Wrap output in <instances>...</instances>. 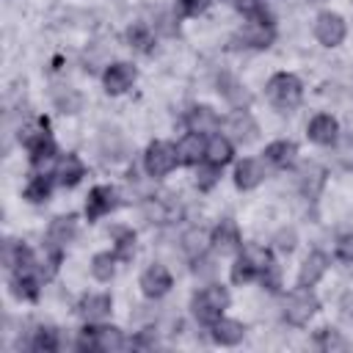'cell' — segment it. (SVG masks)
Segmentation results:
<instances>
[{"mask_svg":"<svg viewBox=\"0 0 353 353\" xmlns=\"http://www.w3.org/2000/svg\"><path fill=\"white\" fill-rule=\"evenodd\" d=\"M116 188H110V185H97V188H91V193H88V199H85V215H88V221H99L102 215H108L110 210H116Z\"/></svg>","mask_w":353,"mask_h":353,"instance_id":"ba28073f","label":"cell"},{"mask_svg":"<svg viewBox=\"0 0 353 353\" xmlns=\"http://www.w3.org/2000/svg\"><path fill=\"white\" fill-rule=\"evenodd\" d=\"M77 234V218L74 215H58L47 229V245L50 251H61L66 243H72Z\"/></svg>","mask_w":353,"mask_h":353,"instance_id":"7c38bea8","label":"cell"},{"mask_svg":"<svg viewBox=\"0 0 353 353\" xmlns=\"http://www.w3.org/2000/svg\"><path fill=\"white\" fill-rule=\"evenodd\" d=\"M193 262H196V265H193V273H196V276H204V279H210V276L215 273V265H212V259H207L204 254H201V256H196Z\"/></svg>","mask_w":353,"mask_h":353,"instance_id":"f6af8a7d","label":"cell"},{"mask_svg":"<svg viewBox=\"0 0 353 353\" xmlns=\"http://www.w3.org/2000/svg\"><path fill=\"white\" fill-rule=\"evenodd\" d=\"M298 179H301V188L306 196H317L325 185V168L317 163H303L298 171Z\"/></svg>","mask_w":353,"mask_h":353,"instance_id":"484cf974","label":"cell"},{"mask_svg":"<svg viewBox=\"0 0 353 353\" xmlns=\"http://www.w3.org/2000/svg\"><path fill=\"white\" fill-rule=\"evenodd\" d=\"M116 254H110V251H102V254H94V259H91V273H94V279H99V281H110L113 279V273H116Z\"/></svg>","mask_w":353,"mask_h":353,"instance_id":"1f68e13d","label":"cell"},{"mask_svg":"<svg viewBox=\"0 0 353 353\" xmlns=\"http://www.w3.org/2000/svg\"><path fill=\"white\" fill-rule=\"evenodd\" d=\"M262 179H265V165H262L256 157H243V160L234 165V185H237L240 190H251V188H256Z\"/></svg>","mask_w":353,"mask_h":353,"instance_id":"9a60e30c","label":"cell"},{"mask_svg":"<svg viewBox=\"0 0 353 353\" xmlns=\"http://www.w3.org/2000/svg\"><path fill=\"white\" fill-rule=\"evenodd\" d=\"M223 130H226V138L234 141V143H240V146L256 141V135H259V124L254 121V116L248 110L229 113L226 121H223Z\"/></svg>","mask_w":353,"mask_h":353,"instance_id":"8992f818","label":"cell"},{"mask_svg":"<svg viewBox=\"0 0 353 353\" xmlns=\"http://www.w3.org/2000/svg\"><path fill=\"white\" fill-rule=\"evenodd\" d=\"M185 124H188V130H190V132L210 135V132H215V130L221 127V119H218V113H215L210 105H196V108H190V110H188Z\"/></svg>","mask_w":353,"mask_h":353,"instance_id":"4fadbf2b","label":"cell"},{"mask_svg":"<svg viewBox=\"0 0 353 353\" xmlns=\"http://www.w3.org/2000/svg\"><path fill=\"white\" fill-rule=\"evenodd\" d=\"M3 265L11 268V270H22V268H30L33 265V254L25 243H17V240H6L3 243Z\"/></svg>","mask_w":353,"mask_h":353,"instance_id":"7402d4cb","label":"cell"},{"mask_svg":"<svg viewBox=\"0 0 353 353\" xmlns=\"http://www.w3.org/2000/svg\"><path fill=\"white\" fill-rule=\"evenodd\" d=\"M207 6H210V0H176L179 17H199L207 11Z\"/></svg>","mask_w":353,"mask_h":353,"instance_id":"ab89813d","label":"cell"},{"mask_svg":"<svg viewBox=\"0 0 353 353\" xmlns=\"http://www.w3.org/2000/svg\"><path fill=\"white\" fill-rule=\"evenodd\" d=\"M11 292L19 301H36L39 298V279L30 273V268H22L11 279Z\"/></svg>","mask_w":353,"mask_h":353,"instance_id":"603a6c76","label":"cell"},{"mask_svg":"<svg viewBox=\"0 0 353 353\" xmlns=\"http://www.w3.org/2000/svg\"><path fill=\"white\" fill-rule=\"evenodd\" d=\"M306 135H309V141H314V143H320V146H331V143H336V138H339V124H336L334 116L317 113V116L309 121Z\"/></svg>","mask_w":353,"mask_h":353,"instance_id":"8fae6325","label":"cell"},{"mask_svg":"<svg viewBox=\"0 0 353 353\" xmlns=\"http://www.w3.org/2000/svg\"><path fill=\"white\" fill-rule=\"evenodd\" d=\"M127 41H130V47H135L141 52H149L152 44H154V36H152V30L146 25H132L127 30Z\"/></svg>","mask_w":353,"mask_h":353,"instance_id":"74e56055","label":"cell"},{"mask_svg":"<svg viewBox=\"0 0 353 353\" xmlns=\"http://www.w3.org/2000/svg\"><path fill=\"white\" fill-rule=\"evenodd\" d=\"M113 240H116L113 254H116L119 259H130L132 251H135V232L127 229V226H116V229H113Z\"/></svg>","mask_w":353,"mask_h":353,"instance_id":"836d02e7","label":"cell"},{"mask_svg":"<svg viewBox=\"0 0 353 353\" xmlns=\"http://www.w3.org/2000/svg\"><path fill=\"white\" fill-rule=\"evenodd\" d=\"M317 309H320V301L312 292V287H298L284 301V317L292 325H306L317 314Z\"/></svg>","mask_w":353,"mask_h":353,"instance_id":"3957f363","label":"cell"},{"mask_svg":"<svg viewBox=\"0 0 353 353\" xmlns=\"http://www.w3.org/2000/svg\"><path fill=\"white\" fill-rule=\"evenodd\" d=\"M135 66L132 63H124V61H119V63H110L108 69H105V74H102V83H105V91L108 94H124L132 83H135Z\"/></svg>","mask_w":353,"mask_h":353,"instance_id":"9c48e42d","label":"cell"},{"mask_svg":"<svg viewBox=\"0 0 353 353\" xmlns=\"http://www.w3.org/2000/svg\"><path fill=\"white\" fill-rule=\"evenodd\" d=\"M273 36H276V30H273V25H270L268 19H251V22L240 30L243 44H245V47H256V50L270 47Z\"/></svg>","mask_w":353,"mask_h":353,"instance_id":"2e32d148","label":"cell"},{"mask_svg":"<svg viewBox=\"0 0 353 353\" xmlns=\"http://www.w3.org/2000/svg\"><path fill=\"white\" fill-rule=\"evenodd\" d=\"M226 306H229V290L223 284H207L190 301L193 317L199 323H204V325H212L218 317H223V309Z\"/></svg>","mask_w":353,"mask_h":353,"instance_id":"6da1fadb","label":"cell"},{"mask_svg":"<svg viewBox=\"0 0 353 353\" xmlns=\"http://www.w3.org/2000/svg\"><path fill=\"white\" fill-rule=\"evenodd\" d=\"M210 243H212V248H215L218 254H234L237 248H243L237 223H234V221H229V218H223V221H221V223L212 229Z\"/></svg>","mask_w":353,"mask_h":353,"instance_id":"30bf717a","label":"cell"},{"mask_svg":"<svg viewBox=\"0 0 353 353\" xmlns=\"http://www.w3.org/2000/svg\"><path fill=\"white\" fill-rule=\"evenodd\" d=\"M127 138L119 132V130H113V127H105L102 132H99V154L105 157V160H110V163H119V160H124L127 157Z\"/></svg>","mask_w":353,"mask_h":353,"instance_id":"5bb4252c","label":"cell"},{"mask_svg":"<svg viewBox=\"0 0 353 353\" xmlns=\"http://www.w3.org/2000/svg\"><path fill=\"white\" fill-rule=\"evenodd\" d=\"M218 179H221V165H215V163H210V160L199 163V171H196V185H199V190L215 188Z\"/></svg>","mask_w":353,"mask_h":353,"instance_id":"8d00e7d4","label":"cell"},{"mask_svg":"<svg viewBox=\"0 0 353 353\" xmlns=\"http://www.w3.org/2000/svg\"><path fill=\"white\" fill-rule=\"evenodd\" d=\"M50 193H52V179H50L47 174H36V176H30L28 185H25V190H22V196H25L28 201H33V204L47 201Z\"/></svg>","mask_w":353,"mask_h":353,"instance_id":"f1b7e54d","label":"cell"},{"mask_svg":"<svg viewBox=\"0 0 353 353\" xmlns=\"http://www.w3.org/2000/svg\"><path fill=\"white\" fill-rule=\"evenodd\" d=\"M110 309H113V301L105 292H91L80 301V314L85 320H102V317L110 314Z\"/></svg>","mask_w":353,"mask_h":353,"instance_id":"cb8c5ba5","label":"cell"},{"mask_svg":"<svg viewBox=\"0 0 353 353\" xmlns=\"http://www.w3.org/2000/svg\"><path fill=\"white\" fill-rule=\"evenodd\" d=\"M94 347L102 353H119L127 347V336L116 325H99L94 328Z\"/></svg>","mask_w":353,"mask_h":353,"instance_id":"44dd1931","label":"cell"},{"mask_svg":"<svg viewBox=\"0 0 353 353\" xmlns=\"http://www.w3.org/2000/svg\"><path fill=\"white\" fill-rule=\"evenodd\" d=\"M336 160L345 165V168H353V135H345L336 146Z\"/></svg>","mask_w":353,"mask_h":353,"instance_id":"60d3db41","label":"cell"},{"mask_svg":"<svg viewBox=\"0 0 353 353\" xmlns=\"http://www.w3.org/2000/svg\"><path fill=\"white\" fill-rule=\"evenodd\" d=\"M218 91L232 102V105H237V108H243V105H248V94L240 88V83L234 80V77H229V74H221V80H218Z\"/></svg>","mask_w":353,"mask_h":353,"instance_id":"d6a6232c","label":"cell"},{"mask_svg":"<svg viewBox=\"0 0 353 353\" xmlns=\"http://www.w3.org/2000/svg\"><path fill=\"white\" fill-rule=\"evenodd\" d=\"M259 279H262V284H265L270 292H276V290L281 287V273H279V268H276L273 262H270V265L262 270V276H259Z\"/></svg>","mask_w":353,"mask_h":353,"instance_id":"b9f144b4","label":"cell"},{"mask_svg":"<svg viewBox=\"0 0 353 353\" xmlns=\"http://www.w3.org/2000/svg\"><path fill=\"white\" fill-rule=\"evenodd\" d=\"M52 102H55V108H58L61 113H77L80 105H83L80 94H77L74 88H69V85H58V88L52 91Z\"/></svg>","mask_w":353,"mask_h":353,"instance_id":"4dcf8cb0","label":"cell"},{"mask_svg":"<svg viewBox=\"0 0 353 353\" xmlns=\"http://www.w3.org/2000/svg\"><path fill=\"white\" fill-rule=\"evenodd\" d=\"M141 292L146 295V298H163L168 290H171V284H174V279H171V273L165 270V265H149L143 273H141Z\"/></svg>","mask_w":353,"mask_h":353,"instance_id":"52a82bcc","label":"cell"},{"mask_svg":"<svg viewBox=\"0 0 353 353\" xmlns=\"http://www.w3.org/2000/svg\"><path fill=\"white\" fill-rule=\"evenodd\" d=\"M276 245H279V251H292L295 248V232L292 229H284V232H279V237H276Z\"/></svg>","mask_w":353,"mask_h":353,"instance_id":"bcb514c9","label":"cell"},{"mask_svg":"<svg viewBox=\"0 0 353 353\" xmlns=\"http://www.w3.org/2000/svg\"><path fill=\"white\" fill-rule=\"evenodd\" d=\"M237 8L251 17V19H262V8H265V0H237Z\"/></svg>","mask_w":353,"mask_h":353,"instance_id":"7bdbcfd3","label":"cell"},{"mask_svg":"<svg viewBox=\"0 0 353 353\" xmlns=\"http://www.w3.org/2000/svg\"><path fill=\"white\" fill-rule=\"evenodd\" d=\"M179 163V154H176V146H171L168 141H154L149 143L146 154H143V165H146V174L149 176H165L176 168Z\"/></svg>","mask_w":353,"mask_h":353,"instance_id":"277c9868","label":"cell"},{"mask_svg":"<svg viewBox=\"0 0 353 353\" xmlns=\"http://www.w3.org/2000/svg\"><path fill=\"white\" fill-rule=\"evenodd\" d=\"M251 279H259V268L248 259V256H237L234 259V265H232V281L234 284H248Z\"/></svg>","mask_w":353,"mask_h":353,"instance_id":"d590c367","label":"cell"},{"mask_svg":"<svg viewBox=\"0 0 353 353\" xmlns=\"http://www.w3.org/2000/svg\"><path fill=\"white\" fill-rule=\"evenodd\" d=\"M204 152H207V143H204V135H199V132H188L176 143L179 163H185V165H199L204 160Z\"/></svg>","mask_w":353,"mask_h":353,"instance_id":"d6986e66","label":"cell"},{"mask_svg":"<svg viewBox=\"0 0 353 353\" xmlns=\"http://www.w3.org/2000/svg\"><path fill=\"white\" fill-rule=\"evenodd\" d=\"M312 3H317V0H312Z\"/></svg>","mask_w":353,"mask_h":353,"instance_id":"7dc6e473","label":"cell"},{"mask_svg":"<svg viewBox=\"0 0 353 353\" xmlns=\"http://www.w3.org/2000/svg\"><path fill=\"white\" fill-rule=\"evenodd\" d=\"M33 347L41 350V353H52V350H58V331L50 328V325H41V328L33 334Z\"/></svg>","mask_w":353,"mask_h":353,"instance_id":"f35d334b","label":"cell"},{"mask_svg":"<svg viewBox=\"0 0 353 353\" xmlns=\"http://www.w3.org/2000/svg\"><path fill=\"white\" fill-rule=\"evenodd\" d=\"M143 212H146V218L154 221V223H168V221H174V215H176V204L168 201V196H160V199L152 196V199H146Z\"/></svg>","mask_w":353,"mask_h":353,"instance_id":"83f0119b","label":"cell"},{"mask_svg":"<svg viewBox=\"0 0 353 353\" xmlns=\"http://www.w3.org/2000/svg\"><path fill=\"white\" fill-rule=\"evenodd\" d=\"M52 176H55L58 185H63V188H74V185L85 176V165H83V160H80L77 154H63V157L58 160Z\"/></svg>","mask_w":353,"mask_h":353,"instance_id":"e0dca14e","label":"cell"},{"mask_svg":"<svg viewBox=\"0 0 353 353\" xmlns=\"http://www.w3.org/2000/svg\"><path fill=\"white\" fill-rule=\"evenodd\" d=\"M265 91H268L270 105L279 108V110H284V113L295 110V108L301 105V99H303V85H301V80H298L295 74H290V72L273 74V77L268 80V88H265Z\"/></svg>","mask_w":353,"mask_h":353,"instance_id":"7a4b0ae2","label":"cell"},{"mask_svg":"<svg viewBox=\"0 0 353 353\" xmlns=\"http://www.w3.org/2000/svg\"><path fill=\"white\" fill-rule=\"evenodd\" d=\"M325 270H328V256H325L323 251H312V254L303 259L301 270H298V287H314V284L323 279Z\"/></svg>","mask_w":353,"mask_h":353,"instance_id":"ac0fdd59","label":"cell"},{"mask_svg":"<svg viewBox=\"0 0 353 353\" xmlns=\"http://www.w3.org/2000/svg\"><path fill=\"white\" fill-rule=\"evenodd\" d=\"M314 345L320 350H328V353H336V350L345 353V350H350V342L339 331H334V328H320L317 336H314Z\"/></svg>","mask_w":353,"mask_h":353,"instance_id":"f546056e","label":"cell"},{"mask_svg":"<svg viewBox=\"0 0 353 353\" xmlns=\"http://www.w3.org/2000/svg\"><path fill=\"white\" fill-rule=\"evenodd\" d=\"M207 234H204V229H199V226H193V229H188L185 234H182V251L188 254V256H201L204 254V248H207Z\"/></svg>","mask_w":353,"mask_h":353,"instance_id":"e575fe53","label":"cell"},{"mask_svg":"<svg viewBox=\"0 0 353 353\" xmlns=\"http://www.w3.org/2000/svg\"><path fill=\"white\" fill-rule=\"evenodd\" d=\"M295 154H298V146H295L292 141H273V143L265 146V160H268L270 165H276V168L292 165Z\"/></svg>","mask_w":353,"mask_h":353,"instance_id":"d4e9b609","label":"cell"},{"mask_svg":"<svg viewBox=\"0 0 353 353\" xmlns=\"http://www.w3.org/2000/svg\"><path fill=\"white\" fill-rule=\"evenodd\" d=\"M234 157V146L226 135H212L207 141V152H204V160L215 163V165H226L229 160Z\"/></svg>","mask_w":353,"mask_h":353,"instance_id":"4316f807","label":"cell"},{"mask_svg":"<svg viewBox=\"0 0 353 353\" xmlns=\"http://www.w3.org/2000/svg\"><path fill=\"white\" fill-rule=\"evenodd\" d=\"M314 36L323 47H339L347 36V25L339 14L334 11H323L317 19H314Z\"/></svg>","mask_w":353,"mask_h":353,"instance_id":"5b68a950","label":"cell"},{"mask_svg":"<svg viewBox=\"0 0 353 353\" xmlns=\"http://www.w3.org/2000/svg\"><path fill=\"white\" fill-rule=\"evenodd\" d=\"M336 256L345 262H353V234H342L336 240Z\"/></svg>","mask_w":353,"mask_h":353,"instance_id":"ee69618b","label":"cell"},{"mask_svg":"<svg viewBox=\"0 0 353 353\" xmlns=\"http://www.w3.org/2000/svg\"><path fill=\"white\" fill-rule=\"evenodd\" d=\"M210 328H212V339H215L218 345H226V347H232V345L243 342V336H245L243 323L229 320V317H218V320H215Z\"/></svg>","mask_w":353,"mask_h":353,"instance_id":"ffe728a7","label":"cell"}]
</instances>
